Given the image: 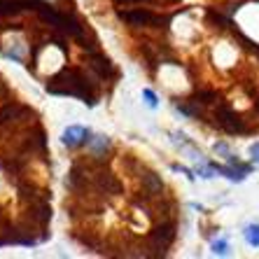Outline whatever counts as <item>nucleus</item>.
Instances as JSON below:
<instances>
[{
	"label": "nucleus",
	"instance_id": "f257e3e1",
	"mask_svg": "<svg viewBox=\"0 0 259 259\" xmlns=\"http://www.w3.org/2000/svg\"><path fill=\"white\" fill-rule=\"evenodd\" d=\"M215 124L227 133H247L245 119L236 110H231L229 105H220L215 110Z\"/></svg>",
	"mask_w": 259,
	"mask_h": 259
},
{
	"label": "nucleus",
	"instance_id": "f03ea898",
	"mask_svg": "<svg viewBox=\"0 0 259 259\" xmlns=\"http://www.w3.org/2000/svg\"><path fill=\"white\" fill-rule=\"evenodd\" d=\"M91 131L87 126H79V124H72L68 126L66 131L61 133V145L68 147V150H75V147H82V145H89L91 143Z\"/></svg>",
	"mask_w": 259,
	"mask_h": 259
},
{
	"label": "nucleus",
	"instance_id": "7ed1b4c3",
	"mask_svg": "<svg viewBox=\"0 0 259 259\" xmlns=\"http://www.w3.org/2000/svg\"><path fill=\"white\" fill-rule=\"evenodd\" d=\"M210 166L215 168V173H220V175H224L227 180H231V182H243L247 178L250 173H245L243 168H238V166H222V163H215V161H210Z\"/></svg>",
	"mask_w": 259,
	"mask_h": 259
},
{
	"label": "nucleus",
	"instance_id": "20e7f679",
	"mask_svg": "<svg viewBox=\"0 0 259 259\" xmlns=\"http://www.w3.org/2000/svg\"><path fill=\"white\" fill-rule=\"evenodd\" d=\"M121 21H131V24H145V21H154L150 12H121Z\"/></svg>",
	"mask_w": 259,
	"mask_h": 259
},
{
	"label": "nucleus",
	"instance_id": "39448f33",
	"mask_svg": "<svg viewBox=\"0 0 259 259\" xmlns=\"http://www.w3.org/2000/svg\"><path fill=\"white\" fill-rule=\"evenodd\" d=\"M243 238L250 247H259V224H247L243 229Z\"/></svg>",
	"mask_w": 259,
	"mask_h": 259
},
{
	"label": "nucleus",
	"instance_id": "423d86ee",
	"mask_svg": "<svg viewBox=\"0 0 259 259\" xmlns=\"http://www.w3.org/2000/svg\"><path fill=\"white\" fill-rule=\"evenodd\" d=\"M210 252L215 254V257H227V254L231 252V245L227 238H215V241L210 243Z\"/></svg>",
	"mask_w": 259,
	"mask_h": 259
},
{
	"label": "nucleus",
	"instance_id": "0eeeda50",
	"mask_svg": "<svg viewBox=\"0 0 259 259\" xmlns=\"http://www.w3.org/2000/svg\"><path fill=\"white\" fill-rule=\"evenodd\" d=\"M143 98H145V105L150 110H157L159 108V98H157V94L152 89H143Z\"/></svg>",
	"mask_w": 259,
	"mask_h": 259
},
{
	"label": "nucleus",
	"instance_id": "6e6552de",
	"mask_svg": "<svg viewBox=\"0 0 259 259\" xmlns=\"http://www.w3.org/2000/svg\"><path fill=\"white\" fill-rule=\"evenodd\" d=\"M89 145L94 147V152H101V150H105V147L110 145V140H108V136H94Z\"/></svg>",
	"mask_w": 259,
	"mask_h": 259
},
{
	"label": "nucleus",
	"instance_id": "1a4fd4ad",
	"mask_svg": "<svg viewBox=\"0 0 259 259\" xmlns=\"http://www.w3.org/2000/svg\"><path fill=\"white\" fill-rule=\"evenodd\" d=\"M170 168L175 170V173H182V175H187V180H196V170H192V168H187V166H180V163H173Z\"/></svg>",
	"mask_w": 259,
	"mask_h": 259
},
{
	"label": "nucleus",
	"instance_id": "9d476101",
	"mask_svg": "<svg viewBox=\"0 0 259 259\" xmlns=\"http://www.w3.org/2000/svg\"><path fill=\"white\" fill-rule=\"evenodd\" d=\"M247 154H250V161L259 166V140H254V143L247 147Z\"/></svg>",
	"mask_w": 259,
	"mask_h": 259
},
{
	"label": "nucleus",
	"instance_id": "9b49d317",
	"mask_svg": "<svg viewBox=\"0 0 259 259\" xmlns=\"http://www.w3.org/2000/svg\"><path fill=\"white\" fill-rule=\"evenodd\" d=\"M212 150H215L217 154H222L224 159L231 154V150H229V145H227V143H215V147H212Z\"/></svg>",
	"mask_w": 259,
	"mask_h": 259
},
{
	"label": "nucleus",
	"instance_id": "f8f14e48",
	"mask_svg": "<svg viewBox=\"0 0 259 259\" xmlns=\"http://www.w3.org/2000/svg\"><path fill=\"white\" fill-rule=\"evenodd\" d=\"M254 110H257V112H259V98H257V103H254Z\"/></svg>",
	"mask_w": 259,
	"mask_h": 259
}]
</instances>
